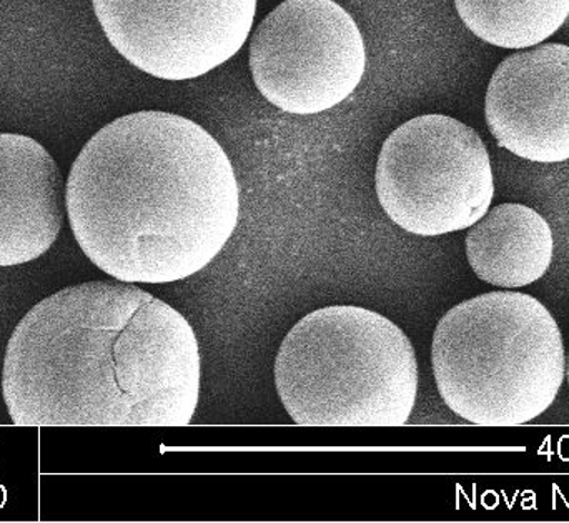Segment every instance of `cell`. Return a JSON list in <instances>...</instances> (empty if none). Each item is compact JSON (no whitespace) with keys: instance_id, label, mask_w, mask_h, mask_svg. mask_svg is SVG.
<instances>
[{"instance_id":"obj_1","label":"cell","mask_w":569,"mask_h":523,"mask_svg":"<svg viewBox=\"0 0 569 523\" xmlns=\"http://www.w3.org/2000/svg\"><path fill=\"white\" fill-rule=\"evenodd\" d=\"M2 394L19 427H186L199 405V342L179 310L136 285H70L13 328Z\"/></svg>"},{"instance_id":"obj_2","label":"cell","mask_w":569,"mask_h":523,"mask_svg":"<svg viewBox=\"0 0 569 523\" xmlns=\"http://www.w3.org/2000/svg\"><path fill=\"white\" fill-rule=\"evenodd\" d=\"M70 229L87 259L127 284L202 272L236 233L240 190L226 150L199 124L142 110L83 146L66 184Z\"/></svg>"},{"instance_id":"obj_3","label":"cell","mask_w":569,"mask_h":523,"mask_svg":"<svg viewBox=\"0 0 569 523\" xmlns=\"http://www.w3.org/2000/svg\"><path fill=\"white\" fill-rule=\"evenodd\" d=\"M431 364L448 408L480 427L535 421L567 377L558 322L538 298L510 290L448 310L435 328Z\"/></svg>"},{"instance_id":"obj_4","label":"cell","mask_w":569,"mask_h":523,"mask_svg":"<svg viewBox=\"0 0 569 523\" xmlns=\"http://www.w3.org/2000/svg\"><path fill=\"white\" fill-rule=\"evenodd\" d=\"M276 385L301 427H401L417 404L418 362L410 338L390 318L331 305L288 332Z\"/></svg>"},{"instance_id":"obj_5","label":"cell","mask_w":569,"mask_h":523,"mask_svg":"<svg viewBox=\"0 0 569 523\" xmlns=\"http://www.w3.org/2000/svg\"><path fill=\"white\" fill-rule=\"evenodd\" d=\"M375 189L381 209L405 233H460L493 203L490 154L477 130L453 117H415L385 140Z\"/></svg>"},{"instance_id":"obj_6","label":"cell","mask_w":569,"mask_h":523,"mask_svg":"<svg viewBox=\"0 0 569 523\" xmlns=\"http://www.w3.org/2000/svg\"><path fill=\"white\" fill-rule=\"evenodd\" d=\"M250 70L277 109L315 116L357 90L367 47L353 17L335 0H284L253 32Z\"/></svg>"},{"instance_id":"obj_7","label":"cell","mask_w":569,"mask_h":523,"mask_svg":"<svg viewBox=\"0 0 569 523\" xmlns=\"http://www.w3.org/2000/svg\"><path fill=\"white\" fill-rule=\"evenodd\" d=\"M110 46L156 79L212 72L246 46L257 0H92Z\"/></svg>"},{"instance_id":"obj_8","label":"cell","mask_w":569,"mask_h":523,"mask_svg":"<svg viewBox=\"0 0 569 523\" xmlns=\"http://www.w3.org/2000/svg\"><path fill=\"white\" fill-rule=\"evenodd\" d=\"M501 149L535 164L569 160V46L545 43L507 57L485 100Z\"/></svg>"},{"instance_id":"obj_9","label":"cell","mask_w":569,"mask_h":523,"mask_svg":"<svg viewBox=\"0 0 569 523\" xmlns=\"http://www.w3.org/2000/svg\"><path fill=\"white\" fill-rule=\"evenodd\" d=\"M66 184L46 147L0 134V267L40 259L66 219Z\"/></svg>"},{"instance_id":"obj_10","label":"cell","mask_w":569,"mask_h":523,"mask_svg":"<svg viewBox=\"0 0 569 523\" xmlns=\"http://www.w3.org/2000/svg\"><path fill=\"white\" fill-rule=\"evenodd\" d=\"M550 224L523 204L488 210L467 236V259L481 280L503 288L540 280L553 260Z\"/></svg>"},{"instance_id":"obj_11","label":"cell","mask_w":569,"mask_h":523,"mask_svg":"<svg viewBox=\"0 0 569 523\" xmlns=\"http://www.w3.org/2000/svg\"><path fill=\"white\" fill-rule=\"evenodd\" d=\"M461 22L501 49L540 46L569 17V0H455Z\"/></svg>"},{"instance_id":"obj_12","label":"cell","mask_w":569,"mask_h":523,"mask_svg":"<svg viewBox=\"0 0 569 523\" xmlns=\"http://www.w3.org/2000/svg\"><path fill=\"white\" fill-rule=\"evenodd\" d=\"M567 377H568V384H569V357L567 361Z\"/></svg>"}]
</instances>
